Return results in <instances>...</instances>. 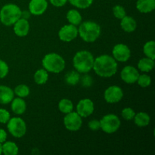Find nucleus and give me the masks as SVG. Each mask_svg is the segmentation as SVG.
I'll list each match as a JSON object with an SVG mask.
<instances>
[{
    "label": "nucleus",
    "mask_w": 155,
    "mask_h": 155,
    "mask_svg": "<svg viewBox=\"0 0 155 155\" xmlns=\"http://www.w3.org/2000/svg\"><path fill=\"white\" fill-rule=\"evenodd\" d=\"M44 69L48 72L58 74L65 68V61L57 53H49L44 56L42 61Z\"/></svg>",
    "instance_id": "nucleus-5"
},
{
    "label": "nucleus",
    "mask_w": 155,
    "mask_h": 155,
    "mask_svg": "<svg viewBox=\"0 0 155 155\" xmlns=\"http://www.w3.org/2000/svg\"><path fill=\"white\" fill-rule=\"evenodd\" d=\"M51 4L55 7H62L64 5L68 0H49Z\"/></svg>",
    "instance_id": "nucleus-37"
},
{
    "label": "nucleus",
    "mask_w": 155,
    "mask_h": 155,
    "mask_svg": "<svg viewBox=\"0 0 155 155\" xmlns=\"http://www.w3.org/2000/svg\"><path fill=\"white\" fill-rule=\"evenodd\" d=\"M64 124L67 130L69 131L76 132L81 128L83 125V120L77 112L71 111L65 115L64 118Z\"/></svg>",
    "instance_id": "nucleus-8"
},
{
    "label": "nucleus",
    "mask_w": 155,
    "mask_h": 155,
    "mask_svg": "<svg viewBox=\"0 0 155 155\" xmlns=\"http://www.w3.org/2000/svg\"><path fill=\"white\" fill-rule=\"evenodd\" d=\"M94 110V103L89 98H83L80 100L77 105V113L81 117H88L92 114Z\"/></svg>",
    "instance_id": "nucleus-12"
},
{
    "label": "nucleus",
    "mask_w": 155,
    "mask_h": 155,
    "mask_svg": "<svg viewBox=\"0 0 155 155\" xmlns=\"http://www.w3.org/2000/svg\"><path fill=\"white\" fill-rule=\"evenodd\" d=\"M28 8L31 15H41L46 11L48 2L46 0H30Z\"/></svg>",
    "instance_id": "nucleus-14"
},
{
    "label": "nucleus",
    "mask_w": 155,
    "mask_h": 155,
    "mask_svg": "<svg viewBox=\"0 0 155 155\" xmlns=\"http://www.w3.org/2000/svg\"><path fill=\"white\" fill-rule=\"evenodd\" d=\"M30 12H28L27 11H25V12H22V13H21V18L27 20V18H30Z\"/></svg>",
    "instance_id": "nucleus-39"
},
{
    "label": "nucleus",
    "mask_w": 155,
    "mask_h": 155,
    "mask_svg": "<svg viewBox=\"0 0 155 155\" xmlns=\"http://www.w3.org/2000/svg\"><path fill=\"white\" fill-rule=\"evenodd\" d=\"M88 127L92 131H97V130L101 129L100 120H92L88 124Z\"/></svg>",
    "instance_id": "nucleus-36"
},
{
    "label": "nucleus",
    "mask_w": 155,
    "mask_h": 155,
    "mask_svg": "<svg viewBox=\"0 0 155 155\" xmlns=\"http://www.w3.org/2000/svg\"><path fill=\"white\" fill-rule=\"evenodd\" d=\"M2 154V143H0V155Z\"/></svg>",
    "instance_id": "nucleus-40"
},
{
    "label": "nucleus",
    "mask_w": 155,
    "mask_h": 155,
    "mask_svg": "<svg viewBox=\"0 0 155 155\" xmlns=\"http://www.w3.org/2000/svg\"><path fill=\"white\" fill-rule=\"evenodd\" d=\"M80 73L77 71H71L65 75V81L70 86H75L80 82Z\"/></svg>",
    "instance_id": "nucleus-26"
},
{
    "label": "nucleus",
    "mask_w": 155,
    "mask_h": 155,
    "mask_svg": "<svg viewBox=\"0 0 155 155\" xmlns=\"http://www.w3.org/2000/svg\"><path fill=\"white\" fill-rule=\"evenodd\" d=\"M9 119H10V113L5 109L0 108V123L7 124Z\"/></svg>",
    "instance_id": "nucleus-34"
},
{
    "label": "nucleus",
    "mask_w": 155,
    "mask_h": 155,
    "mask_svg": "<svg viewBox=\"0 0 155 155\" xmlns=\"http://www.w3.org/2000/svg\"><path fill=\"white\" fill-rule=\"evenodd\" d=\"M133 120L136 126L139 127H145L150 124L151 117L145 112H139L136 114Z\"/></svg>",
    "instance_id": "nucleus-20"
},
{
    "label": "nucleus",
    "mask_w": 155,
    "mask_h": 155,
    "mask_svg": "<svg viewBox=\"0 0 155 155\" xmlns=\"http://www.w3.org/2000/svg\"><path fill=\"white\" fill-rule=\"evenodd\" d=\"M139 76V71L133 66H126L125 68H123L120 73L121 79L127 84H133L136 83Z\"/></svg>",
    "instance_id": "nucleus-13"
},
{
    "label": "nucleus",
    "mask_w": 155,
    "mask_h": 155,
    "mask_svg": "<svg viewBox=\"0 0 155 155\" xmlns=\"http://www.w3.org/2000/svg\"><path fill=\"white\" fill-rule=\"evenodd\" d=\"M124 97L122 89L117 86H109L104 93V100L109 104H115L121 101Z\"/></svg>",
    "instance_id": "nucleus-9"
},
{
    "label": "nucleus",
    "mask_w": 155,
    "mask_h": 155,
    "mask_svg": "<svg viewBox=\"0 0 155 155\" xmlns=\"http://www.w3.org/2000/svg\"><path fill=\"white\" fill-rule=\"evenodd\" d=\"M101 34V27L98 24L92 21H84L80 24L78 35L86 42H93L97 40Z\"/></svg>",
    "instance_id": "nucleus-3"
},
{
    "label": "nucleus",
    "mask_w": 155,
    "mask_h": 155,
    "mask_svg": "<svg viewBox=\"0 0 155 155\" xmlns=\"http://www.w3.org/2000/svg\"><path fill=\"white\" fill-rule=\"evenodd\" d=\"M14 93L20 98H25L30 95V88L24 84H20L17 86L14 89Z\"/></svg>",
    "instance_id": "nucleus-28"
},
{
    "label": "nucleus",
    "mask_w": 155,
    "mask_h": 155,
    "mask_svg": "<svg viewBox=\"0 0 155 155\" xmlns=\"http://www.w3.org/2000/svg\"><path fill=\"white\" fill-rule=\"evenodd\" d=\"M58 109L61 113L68 114L73 111L74 109V104L70 99L68 98H63L58 103Z\"/></svg>",
    "instance_id": "nucleus-25"
},
{
    "label": "nucleus",
    "mask_w": 155,
    "mask_h": 155,
    "mask_svg": "<svg viewBox=\"0 0 155 155\" xmlns=\"http://www.w3.org/2000/svg\"><path fill=\"white\" fill-rule=\"evenodd\" d=\"M80 81H81L82 86H84V87H90V86H92V83H93V80H92L91 76L86 75V74L83 76L82 78H80Z\"/></svg>",
    "instance_id": "nucleus-35"
},
{
    "label": "nucleus",
    "mask_w": 155,
    "mask_h": 155,
    "mask_svg": "<svg viewBox=\"0 0 155 155\" xmlns=\"http://www.w3.org/2000/svg\"><path fill=\"white\" fill-rule=\"evenodd\" d=\"M78 36V28L73 24L64 25L60 29L58 32L59 39L63 42H71Z\"/></svg>",
    "instance_id": "nucleus-11"
},
{
    "label": "nucleus",
    "mask_w": 155,
    "mask_h": 155,
    "mask_svg": "<svg viewBox=\"0 0 155 155\" xmlns=\"http://www.w3.org/2000/svg\"><path fill=\"white\" fill-rule=\"evenodd\" d=\"M154 68V60L150 58H143L138 63V68L142 72H150Z\"/></svg>",
    "instance_id": "nucleus-21"
},
{
    "label": "nucleus",
    "mask_w": 155,
    "mask_h": 155,
    "mask_svg": "<svg viewBox=\"0 0 155 155\" xmlns=\"http://www.w3.org/2000/svg\"><path fill=\"white\" fill-rule=\"evenodd\" d=\"M8 65L5 61L0 59V79L5 78L8 74Z\"/></svg>",
    "instance_id": "nucleus-33"
},
{
    "label": "nucleus",
    "mask_w": 155,
    "mask_h": 155,
    "mask_svg": "<svg viewBox=\"0 0 155 155\" xmlns=\"http://www.w3.org/2000/svg\"><path fill=\"white\" fill-rule=\"evenodd\" d=\"M34 81L38 85H43L48 81V71L45 69H39L34 74Z\"/></svg>",
    "instance_id": "nucleus-24"
},
{
    "label": "nucleus",
    "mask_w": 155,
    "mask_h": 155,
    "mask_svg": "<svg viewBox=\"0 0 155 155\" xmlns=\"http://www.w3.org/2000/svg\"><path fill=\"white\" fill-rule=\"evenodd\" d=\"M7 139V133L3 129H0V143L2 144Z\"/></svg>",
    "instance_id": "nucleus-38"
},
{
    "label": "nucleus",
    "mask_w": 155,
    "mask_h": 155,
    "mask_svg": "<svg viewBox=\"0 0 155 155\" xmlns=\"http://www.w3.org/2000/svg\"><path fill=\"white\" fill-rule=\"evenodd\" d=\"M13 25L14 32L18 36L24 37L28 34L29 30H30V24L27 19L21 18Z\"/></svg>",
    "instance_id": "nucleus-15"
},
{
    "label": "nucleus",
    "mask_w": 155,
    "mask_h": 155,
    "mask_svg": "<svg viewBox=\"0 0 155 155\" xmlns=\"http://www.w3.org/2000/svg\"><path fill=\"white\" fill-rule=\"evenodd\" d=\"M93 55L86 50H82L76 53L73 58V64L76 71L81 74H87L93 68Z\"/></svg>",
    "instance_id": "nucleus-2"
},
{
    "label": "nucleus",
    "mask_w": 155,
    "mask_h": 155,
    "mask_svg": "<svg viewBox=\"0 0 155 155\" xmlns=\"http://www.w3.org/2000/svg\"><path fill=\"white\" fill-rule=\"evenodd\" d=\"M22 11L17 5L9 3L0 10V21L5 26H12L21 18Z\"/></svg>",
    "instance_id": "nucleus-4"
},
{
    "label": "nucleus",
    "mask_w": 155,
    "mask_h": 155,
    "mask_svg": "<svg viewBox=\"0 0 155 155\" xmlns=\"http://www.w3.org/2000/svg\"><path fill=\"white\" fill-rule=\"evenodd\" d=\"M123 118L126 120H132L136 115V112L131 107H125L121 112Z\"/></svg>",
    "instance_id": "nucleus-31"
},
{
    "label": "nucleus",
    "mask_w": 155,
    "mask_h": 155,
    "mask_svg": "<svg viewBox=\"0 0 155 155\" xmlns=\"http://www.w3.org/2000/svg\"><path fill=\"white\" fill-rule=\"evenodd\" d=\"M15 97L14 91L6 86H0V104H7L12 102Z\"/></svg>",
    "instance_id": "nucleus-16"
},
{
    "label": "nucleus",
    "mask_w": 155,
    "mask_h": 155,
    "mask_svg": "<svg viewBox=\"0 0 155 155\" xmlns=\"http://www.w3.org/2000/svg\"><path fill=\"white\" fill-rule=\"evenodd\" d=\"M143 51L145 55L151 59L155 58V42L154 41H148L143 47Z\"/></svg>",
    "instance_id": "nucleus-27"
},
{
    "label": "nucleus",
    "mask_w": 155,
    "mask_h": 155,
    "mask_svg": "<svg viewBox=\"0 0 155 155\" xmlns=\"http://www.w3.org/2000/svg\"><path fill=\"white\" fill-rule=\"evenodd\" d=\"M138 84L142 88H146L148 86H149L151 83V77H149L147 74H142L140 75L139 74V78H138L137 81Z\"/></svg>",
    "instance_id": "nucleus-30"
},
{
    "label": "nucleus",
    "mask_w": 155,
    "mask_h": 155,
    "mask_svg": "<svg viewBox=\"0 0 155 155\" xmlns=\"http://www.w3.org/2000/svg\"><path fill=\"white\" fill-rule=\"evenodd\" d=\"M67 19L70 24L74 26H78L82 23L81 15L76 9H71L68 11L67 13Z\"/></svg>",
    "instance_id": "nucleus-23"
},
{
    "label": "nucleus",
    "mask_w": 155,
    "mask_h": 155,
    "mask_svg": "<svg viewBox=\"0 0 155 155\" xmlns=\"http://www.w3.org/2000/svg\"><path fill=\"white\" fill-rule=\"evenodd\" d=\"M120 26L123 30L127 33H132L135 31L137 27V23L133 18L126 15L121 19Z\"/></svg>",
    "instance_id": "nucleus-18"
},
{
    "label": "nucleus",
    "mask_w": 155,
    "mask_h": 155,
    "mask_svg": "<svg viewBox=\"0 0 155 155\" xmlns=\"http://www.w3.org/2000/svg\"><path fill=\"white\" fill-rule=\"evenodd\" d=\"M7 128L9 133L15 138H21L26 134L27 125L21 117H12L7 123Z\"/></svg>",
    "instance_id": "nucleus-7"
},
{
    "label": "nucleus",
    "mask_w": 155,
    "mask_h": 155,
    "mask_svg": "<svg viewBox=\"0 0 155 155\" xmlns=\"http://www.w3.org/2000/svg\"><path fill=\"white\" fill-rule=\"evenodd\" d=\"M136 8L141 13H150L155 8V0H138Z\"/></svg>",
    "instance_id": "nucleus-17"
},
{
    "label": "nucleus",
    "mask_w": 155,
    "mask_h": 155,
    "mask_svg": "<svg viewBox=\"0 0 155 155\" xmlns=\"http://www.w3.org/2000/svg\"><path fill=\"white\" fill-rule=\"evenodd\" d=\"M113 14L115 16V18H117V19H122L123 18L126 16V11L123 6L119 5H115L113 8Z\"/></svg>",
    "instance_id": "nucleus-32"
},
{
    "label": "nucleus",
    "mask_w": 155,
    "mask_h": 155,
    "mask_svg": "<svg viewBox=\"0 0 155 155\" xmlns=\"http://www.w3.org/2000/svg\"><path fill=\"white\" fill-rule=\"evenodd\" d=\"M2 154L5 155H17L19 151L18 145L13 142H5L2 144Z\"/></svg>",
    "instance_id": "nucleus-22"
},
{
    "label": "nucleus",
    "mask_w": 155,
    "mask_h": 155,
    "mask_svg": "<svg viewBox=\"0 0 155 155\" xmlns=\"http://www.w3.org/2000/svg\"><path fill=\"white\" fill-rule=\"evenodd\" d=\"M112 54H113V58L117 61L126 62L130 59L131 56V51L127 45L119 43L114 46Z\"/></svg>",
    "instance_id": "nucleus-10"
},
{
    "label": "nucleus",
    "mask_w": 155,
    "mask_h": 155,
    "mask_svg": "<svg viewBox=\"0 0 155 155\" xmlns=\"http://www.w3.org/2000/svg\"><path fill=\"white\" fill-rule=\"evenodd\" d=\"M95 74L101 77H111L117 72V61L108 54H102L94 60L93 68Z\"/></svg>",
    "instance_id": "nucleus-1"
},
{
    "label": "nucleus",
    "mask_w": 155,
    "mask_h": 155,
    "mask_svg": "<svg viewBox=\"0 0 155 155\" xmlns=\"http://www.w3.org/2000/svg\"><path fill=\"white\" fill-rule=\"evenodd\" d=\"M26 109H27V104L22 98L18 97L16 98H13L12 101V110L15 114H23L26 111Z\"/></svg>",
    "instance_id": "nucleus-19"
},
{
    "label": "nucleus",
    "mask_w": 155,
    "mask_h": 155,
    "mask_svg": "<svg viewBox=\"0 0 155 155\" xmlns=\"http://www.w3.org/2000/svg\"><path fill=\"white\" fill-rule=\"evenodd\" d=\"M120 120L117 115L109 114L104 115L100 120L101 129L103 132L107 134L114 133L119 130L120 127Z\"/></svg>",
    "instance_id": "nucleus-6"
},
{
    "label": "nucleus",
    "mask_w": 155,
    "mask_h": 155,
    "mask_svg": "<svg viewBox=\"0 0 155 155\" xmlns=\"http://www.w3.org/2000/svg\"><path fill=\"white\" fill-rule=\"evenodd\" d=\"M68 2L77 8L86 9L92 5L93 0H68Z\"/></svg>",
    "instance_id": "nucleus-29"
}]
</instances>
